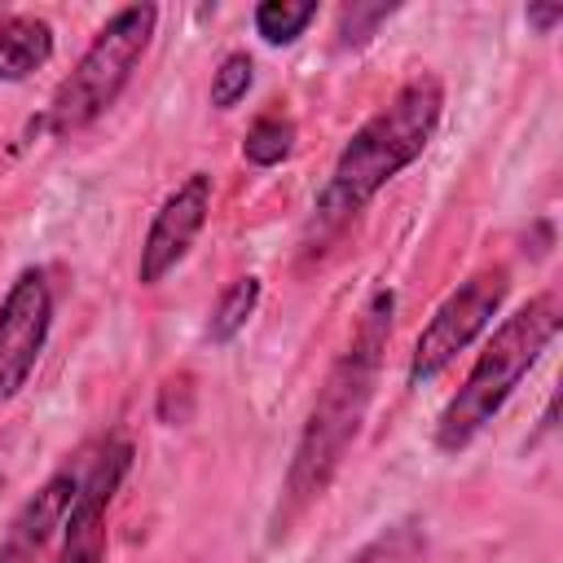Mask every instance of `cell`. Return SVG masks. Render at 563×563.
<instances>
[{"mask_svg":"<svg viewBox=\"0 0 563 563\" xmlns=\"http://www.w3.org/2000/svg\"><path fill=\"white\" fill-rule=\"evenodd\" d=\"M391 312H396V295L378 290L365 303L347 352L330 365L325 383L317 387V400L303 418L295 457H290L286 479H282V501H277V519H273L277 532H286L330 488V479L339 475L352 440L361 435V422H365L369 400H374L383 347H387V334H391Z\"/></svg>","mask_w":563,"mask_h":563,"instance_id":"6da1fadb","label":"cell"},{"mask_svg":"<svg viewBox=\"0 0 563 563\" xmlns=\"http://www.w3.org/2000/svg\"><path fill=\"white\" fill-rule=\"evenodd\" d=\"M440 114H444V84H440V75L422 70L409 84H400L396 97L378 114H369L352 132V141L339 150V158L330 167V180L321 185V194L312 202L317 224L339 229L387 180H396L409 163H418L427 154L435 128H440Z\"/></svg>","mask_w":563,"mask_h":563,"instance_id":"7a4b0ae2","label":"cell"},{"mask_svg":"<svg viewBox=\"0 0 563 563\" xmlns=\"http://www.w3.org/2000/svg\"><path fill=\"white\" fill-rule=\"evenodd\" d=\"M559 325H563V299H559V290H545L493 330L488 347L479 352V361L471 365V374L462 378V387L449 396V405L435 418V449L440 453H462L501 413V405L510 400L519 378L554 343Z\"/></svg>","mask_w":563,"mask_h":563,"instance_id":"3957f363","label":"cell"},{"mask_svg":"<svg viewBox=\"0 0 563 563\" xmlns=\"http://www.w3.org/2000/svg\"><path fill=\"white\" fill-rule=\"evenodd\" d=\"M154 26H158L154 4H128L92 35V44L84 48L75 70L57 84V92L48 101V132L53 136L84 132L88 123H97L119 101V92L128 88L132 70L141 66V57L154 40Z\"/></svg>","mask_w":563,"mask_h":563,"instance_id":"277c9868","label":"cell"},{"mask_svg":"<svg viewBox=\"0 0 563 563\" xmlns=\"http://www.w3.org/2000/svg\"><path fill=\"white\" fill-rule=\"evenodd\" d=\"M506 290H510V273L497 264V268H479L475 277H466L435 312L431 321L422 325L418 343H413V356H409V383L422 387L431 383L435 374L449 369V361L471 347L484 325L497 317V308L506 303Z\"/></svg>","mask_w":563,"mask_h":563,"instance_id":"5b68a950","label":"cell"},{"mask_svg":"<svg viewBox=\"0 0 563 563\" xmlns=\"http://www.w3.org/2000/svg\"><path fill=\"white\" fill-rule=\"evenodd\" d=\"M128 466H132V444L123 435H110L106 444H97V453L84 457L79 493L66 515V541L53 563H101L106 559V541H110L106 515H110V501H114Z\"/></svg>","mask_w":563,"mask_h":563,"instance_id":"8992f818","label":"cell"},{"mask_svg":"<svg viewBox=\"0 0 563 563\" xmlns=\"http://www.w3.org/2000/svg\"><path fill=\"white\" fill-rule=\"evenodd\" d=\"M48 325H53V290L44 268H22L0 303V400H13L44 343H48Z\"/></svg>","mask_w":563,"mask_h":563,"instance_id":"52a82bcc","label":"cell"},{"mask_svg":"<svg viewBox=\"0 0 563 563\" xmlns=\"http://www.w3.org/2000/svg\"><path fill=\"white\" fill-rule=\"evenodd\" d=\"M211 211V176L207 172H189L154 211L145 242H141V264H136V282L141 286H158L194 246V238L202 233Z\"/></svg>","mask_w":563,"mask_h":563,"instance_id":"ba28073f","label":"cell"},{"mask_svg":"<svg viewBox=\"0 0 563 563\" xmlns=\"http://www.w3.org/2000/svg\"><path fill=\"white\" fill-rule=\"evenodd\" d=\"M79 466H62L53 471L26 501L22 510L9 519V528L0 532V563H40L48 541L57 537V528H66V515H70V501L79 493Z\"/></svg>","mask_w":563,"mask_h":563,"instance_id":"9c48e42d","label":"cell"},{"mask_svg":"<svg viewBox=\"0 0 563 563\" xmlns=\"http://www.w3.org/2000/svg\"><path fill=\"white\" fill-rule=\"evenodd\" d=\"M53 57V26L31 13L0 18V79L18 84Z\"/></svg>","mask_w":563,"mask_h":563,"instance_id":"30bf717a","label":"cell"},{"mask_svg":"<svg viewBox=\"0 0 563 563\" xmlns=\"http://www.w3.org/2000/svg\"><path fill=\"white\" fill-rule=\"evenodd\" d=\"M255 303H260V277H238V282H229V286L220 290L216 308H211L207 339H211V343H229V339L251 321Z\"/></svg>","mask_w":563,"mask_h":563,"instance_id":"8fae6325","label":"cell"},{"mask_svg":"<svg viewBox=\"0 0 563 563\" xmlns=\"http://www.w3.org/2000/svg\"><path fill=\"white\" fill-rule=\"evenodd\" d=\"M312 18H317V0H260L255 4V31L264 44H295Z\"/></svg>","mask_w":563,"mask_h":563,"instance_id":"7c38bea8","label":"cell"},{"mask_svg":"<svg viewBox=\"0 0 563 563\" xmlns=\"http://www.w3.org/2000/svg\"><path fill=\"white\" fill-rule=\"evenodd\" d=\"M295 150V123L282 114H260L242 136V158L255 167H277Z\"/></svg>","mask_w":563,"mask_h":563,"instance_id":"4fadbf2b","label":"cell"},{"mask_svg":"<svg viewBox=\"0 0 563 563\" xmlns=\"http://www.w3.org/2000/svg\"><path fill=\"white\" fill-rule=\"evenodd\" d=\"M422 554H427V537L413 523H396L383 528L369 545H361L347 563H422Z\"/></svg>","mask_w":563,"mask_h":563,"instance_id":"5bb4252c","label":"cell"},{"mask_svg":"<svg viewBox=\"0 0 563 563\" xmlns=\"http://www.w3.org/2000/svg\"><path fill=\"white\" fill-rule=\"evenodd\" d=\"M251 84H255V62H251L246 53L220 57V66H216V75H211V106H216V110H233V106L251 92Z\"/></svg>","mask_w":563,"mask_h":563,"instance_id":"9a60e30c","label":"cell"},{"mask_svg":"<svg viewBox=\"0 0 563 563\" xmlns=\"http://www.w3.org/2000/svg\"><path fill=\"white\" fill-rule=\"evenodd\" d=\"M396 4H347L339 22V44H365L383 18H391Z\"/></svg>","mask_w":563,"mask_h":563,"instance_id":"2e32d148","label":"cell"},{"mask_svg":"<svg viewBox=\"0 0 563 563\" xmlns=\"http://www.w3.org/2000/svg\"><path fill=\"white\" fill-rule=\"evenodd\" d=\"M528 26L537 31V35H550L559 22H563V4H528Z\"/></svg>","mask_w":563,"mask_h":563,"instance_id":"e0dca14e","label":"cell"},{"mask_svg":"<svg viewBox=\"0 0 563 563\" xmlns=\"http://www.w3.org/2000/svg\"><path fill=\"white\" fill-rule=\"evenodd\" d=\"M0 493H4V475H0Z\"/></svg>","mask_w":563,"mask_h":563,"instance_id":"ac0fdd59","label":"cell"}]
</instances>
